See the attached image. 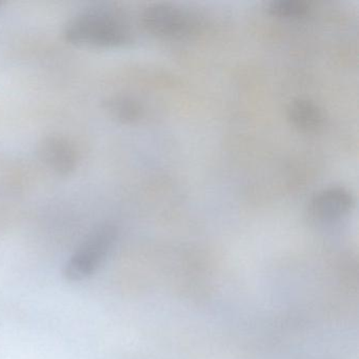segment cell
<instances>
[{
  "instance_id": "obj_5",
  "label": "cell",
  "mask_w": 359,
  "mask_h": 359,
  "mask_svg": "<svg viewBox=\"0 0 359 359\" xmlns=\"http://www.w3.org/2000/svg\"><path fill=\"white\" fill-rule=\"evenodd\" d=\"M39 155L43 163L62 175H70L79 163V155L70 142L60 136H47L39 144Z\"/></svg>"
},
{
  "instance_id": "obj_1",
  "label": "cell",
  "mask_w": 359,
  "mask_h": 359,
  "mask_svg": "<svg viewBox=\"0 0 359 359\" xmlns=\"http://www.w3.org/2000/svg\"><path fill=\"white\" fill-rule=\"evenodd\" d=\"M65 37L83 47L116 48L130 43L131 33L116 14L92 10L73 18L65 28Z\"/></svg>"
},
{
  "instance_id": "obj_2",
  "label": "cell",
  "mask_w": 359,
  "mask_h": 359,
  "mask_svg": "<svg viewBox=\"0 0 359 359\" xmlns=\"http://www.w3.org/2000/svg\"><path fill=\"white\" fill-rule=\"evenodd\" d=\"M116 237V229L110 224L94 231L67 264L66 278L70 281H81L93 274L112 249Z\"/></svg>"
},
{
  "instance_id": "obj_8",
  "label": "cell",
  "mask_w": 359,
  "mask_h": 359,
  "mask_svg": "<svg viewBox=\"0 0 359 359\" xmlns=\"http://www.w3.org/2000/svg\"><path fill=\"white\" fill-rule=\"evenodd\" d=\"M269 11L281 18H298L309 11V5L304 0H275L269 5Z\"/></svg>"
},
{
  "instance_id": "obj_6",
  "label": "cell",
  "mask_w": 359,
  "mask_h": 359,
  "mask_svg": "<svg viewBox=\"0 0 359 359\" xmlns=\"http://www.w3.org/2000/svg\"><path fill=\"white\" fill-rule=\"evenodd\" d=\"M287 118L292 125L302 131H313L320 127L323 115L315 102L306 98H297L287 107Z\"/></svg>"
},
{
  "instance_id": "obj_9",
  "label": "cell",
  "mask_w": 359,
  "mask_h": 359,
  "mask_svg": "<svg viewBox=\"0 0 359 359\" xmlns=\"http://www.w3.org/2000/svg\"><path fill=\"white\" fill-rule=\"evenodd\" d=\"M0 5H1V3H0Z\"/></svg>"
},
{
  "instance_id": "obj_4",
  "label": "cell",
  "mask_w": 359,
  "mask_h": 359,
  "mask_svg": "<svg viewBox=\"0 0 359 359\" xmlns=\"http://www.w3.org/2000/svg\"><path fill=\"white\" fill-rule=\"evenodd\" d=\"M354 198L346 189L331 187L319 191L311 201L310 211L315 219L333 222L352 210Z\"/></svg>"
},
{
  "instance_id": "obj_3",
  "label": "cell",
  "mask_w": 359,
  "mask_h": 359,
  "mask_svg": "<svg viewBox=\"0 0 359 359\" xmlns=\"http://www.w3.org/2000/svg\"><path fill=\"white\" fill-rule=\"evenodd\" d=\"M142 22L149 32L159 36H182L193 27L192 16L171 4L149 6L142 13Z\"/></svg>"
},
{
  "instance_id": "obj_7",
  "label": "cell",
  "mask_w": 359,
  "mask_h": 359,
  "mask_svg": "<svg viewBox=\"0 0 359 359\" xmlns=\"http://www.w3.org/2000/svg\"><path fill=\"white\" fill-rule=\"evenodd\" d=\"M104 108L113 118L121 123H133L142 114V106L127 96H113L104 102Z\"/></svg>"
}]
</instances>
